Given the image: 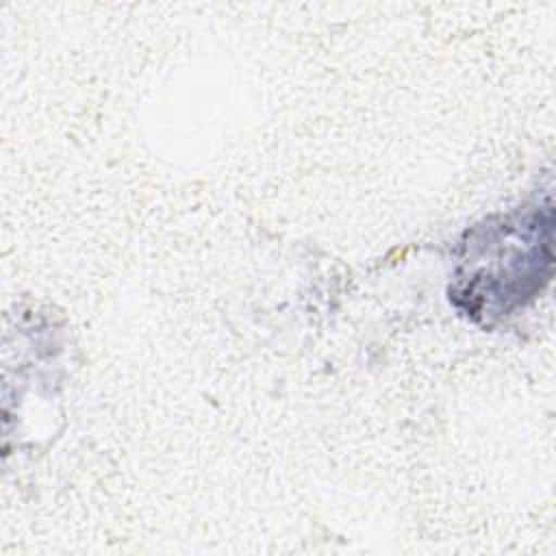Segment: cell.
<instances>
[{"label":"cell","instance_id":"cell-1","mask_svg":"<svg viewBox=\"0 0 556 556\" xmlns=\"http://www.w3.org/2000/svg\"><path fill=\"white\" fill-rule=\"evenodd\" d=\"M554 211L545 204L486 219L467 232L456 269L454 300L473 319L513 315L552 276Z\"/></svg>","mask_w":556,"mask_h":556}]
</instances>
